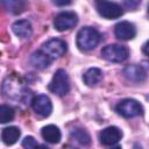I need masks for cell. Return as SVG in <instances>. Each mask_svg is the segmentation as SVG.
<instances>
[{
  "label": "cell",
  "mask_w": 149,
  "mask_h": 149,
  "mask_svg": "<svg viewBox=\"0 0 149 149\" xmlns=\"http://www.w3.org/2000/svg\"><path fill=\"white\" fill-rule=\"evenodd\" d=\"M54 3L56 6H66V5H70L71 1H54Z\"/></svg>",
  "instance_id": "cell-22"
},
{
  "label": "cell",
  "mask_w": 149,
  "mask_h": 149,
  "mask_svg": "<svg viewBox=\"0 0 149 149\" xmlns=\"http://www.w3.org/2000/svg\"><path fill=\"white\" fill-rule=\"evenodd\" d=\"M41 50L52 61L63 56L66 51V43L61 38H51L43 43Z\"/></svg>",
  "instance_id": "cell-5"
},
{
  "label": "cell",
  "mask_w": 149,
  "mask_h": 149,
  "mask_svg": "<svg viewBox=\"0 0 149 149\" xmlns=\"http://www.w3.org/2000/svg\"><path fill=\"white\" fill-rule=\"evenodd\" d=\"M148 13H149V5H148Z\"/></svg>",
  "instance_id": "cell-26"
},
{
  "label": "cell",
  "mask_w": 149,
  "mask_h": 149,
  "mask_svg": "<svg viewBox=\"0 0 149 149\" xmlns=\"http://www.w3.org/2000/svg\"><path fill=\"white\" fill-rule=\"evenodd\" d=\"M111 149H121V147H119V146H116V147H113V148H111Z\"/></svg>",
  "instance_id": "cell-25"
},
{
  "label": "cell",
  "mask_w": 149,
  "mask_h": 149,
  "mask_svg": "<svg viewBox=\"0 0 149 149\" xmlns=\"http://www.w3.org/2000/svg\"><path fill=\"white\" fill-rule=\"evenodd\" d=\"M20 135H21L20 129L17 127H14V126L6 127L1 132V139H2L3 143L7 146H12V144L16 143L17 140L20 139Z\"/></svg>",
  "instance_id": "cell-14"
},
{
  "label": "cell",
  "mask_w": 149,
  "mask_h": 149,
  "mask_svg": "<svg viewBox=\"0 0 149 149\" xmlns=\"http://www.w3.org/2000/svg\"><path fill=\"white\" fill-rule=\"evenodd\" d=\"M71 137L74 139L81 146H88L91 143V136H90V134L85 129H81V128L73 129L71 132Z\"/></svg>",
  "instance_id": "cell-17"
},
{
  "label": "cell",
  "mask_w": 149,
  "mask_h": 149,
  "mask_svg": "<svg viewBox=\"0 0 149 149\" xmlns=\"http://www.w3.org/2000/svg\"><path fill=\"white\" fill-rule=\"evenodd\" d=\"M100 33L92 27H84L77 34V47L83 51L94 49L100 42Z\"/></svg>",
  "instance_id": "cell-1"
},
{
  "label": "cell",
  "mask_w": 149,
  "mask_h": 149,
  "mask_svg": "<svg viewBox=\"0 0 149 149\" xmlns=\"http://www.w3.org/2000/svg\"><path fill=\"white\" fill-rule=\"evenodd\" d=\"M12 29H13L14 34L21 38H29L33 34V27L28 20L15 21L12 26Z\"/></svg>",
  "instance_id": "cell-12"
},
{
  "label": "cell",
  "mask_w": 149,
  "mask_h": 149,
  "mask_svg": "<svg viewBox=\"0 0 149 149\" xmlns=\"http://www.w3.org/2000/svg\"><path fill=\"white\" fill-rule=\"evenodd\" d=\"M48 88L54 94H57L59 97L65 95L70 90V80L66 71L63 69H58L54 73L52 79L48 85Z\"/></svg>",
  "instance_id": "cell-2"
},
{
  "label": "cell",
  "mask_w": 149,
  "mask_h": 149,
  "mask_svg": "<svg viewBox=\"0 0 149 149\" xmlns=\"http://www.w3.org/2000/svg\"><path fill=\"white\" fill-rule=\"evenodd\" d=\"M15 112L10 106L7 105H1L0 106V122L1 123H7L14 119Z\"/></svg>",
  "instance_id": "cell-18"
},
{
  "label": "cell",
  "mask_w": 149,
  "mask_h": 149,
  "mask_svg": "<svg viewBox=\"0 0 149 149\" xmlns=\"http://www.w3.org/2000/svg\"><path fill=\"white\" fill-rule=\"evenodd\" d=\"M30 63L36 69H41L42 70V69H45V68L49 66V64L51 63V59L42 50H37L30 56Z\"/></svg>",
  "instance_id": "cell-16"
},
{
  "label": "cell",
  "mask_w": 149,
  "mask_h": 149,
  "mask_svg": "<svg viewBox=\"0 0 149 149\" xmlns=\"http://www.w3.org/2000/svg\"><path fill=\"white\" fill-rule=\"evenodd\" d=\"M63 149H77V148H74V147H71V146H66V147H64Z\"/></svg>",
  "instance_id": "cell-24"
},
{
  "label": "cell",
  "mask_w": 149,
  "mask_h": 149,
  "mask_svg": "<svg viewBox=\"0 0 149 149\" xmlns=\"http://www.w3.org/2000/svg\"><path fill=\"white\" fill-rule=\"evenodd\" d=\"M114 34L119 40L128 41L135 37L136 35V28L135 26L129 21H121L115 24L114 27Z\"/></svg>",
  "instance_id": "cell-9"
},
{
  "label": "cell",
  "mask_w": 149,
  "mask_h": 149,
  "mask_svg": "<svg viewBox=\"0 0 149 149\" xmlns=\"http://www.w3.org/2000/svg\"><path fill=\"white\" fill-rule=\"evenodd\" d=\"M2 5L6 7L7 10L14 13V14H19L21 12H23L24 7H26V2L23 1H2Z\"/></svg>",
  "instance_id": "cell-19"
},
{
  "label": "cell",
  "mask_w": 149,
  "mask_h": 149,
  "mask_svg": "<svg viewBox=\"0 0 149 149\" xmlns=\"http://www.w3.org/2000/svg\"><path fill=\"white\" fill-rule=\"evenodd\" d=\"M115 111L123 118H134L143 114V107L142 105L136 101L135 99H123L121 100L116 106Z\"/></svg>",
  "instance_id": "cell-4"
},
{
  "label": "cell",
  "mask_w": 149,
  "mask_h": 149,
  "mask_svg": "<svg viewBox=\"0 0 149 149\" xmlns=\"http://www.w3.org/2000/svg\"><path fill=\"white\" fill-rule=\"evenodd\" d=\"M101 56L113 63H121L129 56V49L121 44H108L101 50Z\"/></svg>",
  "instance_id": "cell-3"
},
{
  "label": "cell",
  "mask_w": 149,
  "mask_h": 149,
  "mask_svg": "<svg viewBox=\"0 0 149 149\" xmlns=\"http://www.w3.org/2000/svg\"><path fill=\"white\" fill-rule=\"evenodd\" d=\"M101 79H102V71L98 68L88 69L83 76V80L87 86H95L101 81Z\"/></svg>",
  "instance_id": "cell-15"
},
{
  "label": "cell",
  "mask_w": 149,
  "mask_h": 149,
  "mask_svg": "<svg viewBox=\"0 0 149 149\" xmlns=\"http://www.w3.org/2000/svg\"><path fill=\"white\" fill-rule=\"evenodd\" d=\"M142 50H143V52H144L146 55H148V56H149V41H147V42L143 44Z\"/></svg>",
  "instance_id": "cell-21"
},
{
  "label": "cell",
  "mask_w": 149,
  "mask_h": 149,
  "mask_svg": "<svg viewBox=\"0 0 149 149\" xmlns=\"http://www.w3.org/2000/svg\"><path fill=\"white\" fill-rule=\"evenodd\" d=\"M98 13L105 19H118L123 14V9L120 5L111 1H97Z\"/></svg>",
  "instance_id": "cell-6"
},
{
  "label": "cell",
  "mask_w": 149,
  "mask_h": 149,
  "mask_svg": "<svg viewBox=\"0 0 149 149\" xmlns=\"http://www.w3.org/2000/svg\"><path fill=\"white\" fill-rule=\"evenodd\" d=\"M122 137V133L118 127L111 126L102 129L99 134V140L104 146H112L118 143Z\"/></svg>",
  "instance_id": "cell-10"
},
{
  "label": "cell",
  "mask_w": 149,
  "mask_h": 149,
  "mask_svg": "<svg viewBox=\"0 0 149 149\" xmlns=\"http://www.w3.org/2000/svg\"><path fill=\"white\" fill-rule=\"evenodd\" d=\"M34 149H49L47 146H44V144H37Z\"/></svg>",
  "instance_id": "cell-23"
},
{
  "label": "cell",
  "mask_w": 149,
  "mask_h": 149,
  "mask_svg": "<svg viewBox=\"0 0 149 149\" xmlns=\"http://www.w3.org/2000/svg\"><path fill=\"white\" fill-rule=\"evenodd\" d=\"M36 146H37V143H36V141L33 136H27L22 141V147L24 149H34Z\"/></svg>",
  "instance_id": "cell-20"
},
{
  "label": "cell",
  "mask_w": 149,
  "mask_h": 149,
  "mask_svg": "<svg viewBox=\"0 0 149 149\" xmlns=\"http://www.w3.org/2000/svg\"><path fill=\"white\" fill-rule=\"evenodd\" d=\"M41 134H42V137L49 142V143H58L61 141V137H62V134H61V130L57 126L55 125H48V126H44L41 130Z\"/></svg>",
  "instance_id": "cell-13"
},
{
  "label": "cell",
  "mask_w": 149,
  "mask_h": 149,
  "mask_svg": "<svg viewBox=\"0 0 149 149\" xmlns=\"http://www.w3.org/2000/svg\"><path fill=\"white\" fill-rule=\"evenodd\" d=\"M31 107L33 109L41 116L47 118L52 112V104L48 95L45 94H38L33 98L31 100Z\"/></svg>",
  "instance_id": "cell-8"
},
{
  "label": "cell",
  "mask_w": 149,
  "mask_h": 149,
  "mask_svg": "<svg viewBox=\"0 0 149 149\" xmlns=\"http://www.w3.org/2000/svg\"><path fill=\"white\" fill-rule=\"evenodd\" d=\"M123 74L129 81L134 83H141L147 78V71L143 69V66L137 64L127 65L123 70Z\"/></svg>",
  "instance_id": "cell-11"
},
{
  "label": "cell",
  "mask_w": 149,
  "mask_h": 149,
  "mask_svg": "<svg viewBox=\"0 0 149 149\" xmlns=\"http://www.w3.org/2000/svg\"><path fill=\"white\" fill-rule=\"evenodd\" d=\"M78 22V16L74 12H62L56 15L54 20L55 29L58 31H65L73 28Z\"/></svg>",
  "instance_id": "cell-7"
}]
</instances>
